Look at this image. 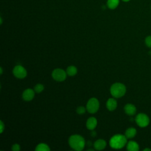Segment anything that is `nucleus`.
I'll use <instances>...</instances> for the list:
<instances>
[{"instance_id": "f257e3e1", "label": "nucleus", "mask_w": 151, "mask_h": 151, "mask_svg": "<svg viewBox=\"0 0 151 151\" xmlns=\"http://www.w3.org/2000/svg\"><path fill=\"white\" fill-rule=\"evenodd\" d=\"M68 143L71 147L77 151L82 150L85 146L84 138L78 134H74L70 137Z\"/></svg>"}, {"instance_id": "f03ea898", "label": "nucleus", "mask_w": 151, "mask_h": 151, "mask_svg": "<svg viewBox=\"0 0 151 151\" xmlns=\"http://www.w3.org/2000/svg\"><path fill=\"white\" fill-rule=\"evenodd\" d=\"M127 143L126 136L117 134L112 136L110 140V146L115 149H119L123 147Z\"/></svg>"}, {"instance_id": "7ed1b4c3", "label": "nucleus", "mask_w": 151, "mask_h": 151, "mask_svg": "<svg viewBox=\"0 0 151 151\" xmlns=\"http://www.w3.org/2000/svg\"><path fill=\"white\" fill-rule=\"evenodd\" d=\"M126 91V88L125 86L120 83H116L112 84L110 87V93L116 98H119L123 96Z\"/></svg>"}, {"instance_id": "20e7f679", "label": "nucleus", "mask_w": 151, "mask_h": 151, "mask_svg": "<svg viewBox=\"0 0 151 151\" xmlns=\"http://www.w3.org/2000/svg\"><path fill=\"white\" fill-rule=\"evenodd\" d=\"M99 108V101L96 98H91L88 100L87 105L86 109L90 113H96Z\"/></svg>"}, {"instance_id": "39448f33", "label": "nucleus", "mask_w": 151, "mask_h": 151, "mask_svg": "<svg viewBox=\"0 0 151 151\" xmlns=\"http://www.w3.org/2000/svg\"><path fill=\"white\" fill-rule=\"evenodd\" d=\"M135 121L138 126L141 127L147 126L149 123V117L144 113H139L135 118Z\"/></svg>"}, {"instance_id": "423d86ee", "label": "nucleus", "mask_w": 151, "mask_h": 151, "mask_svg": "<svg viewBox=\"0 0 151 151\" xmlns=\"http://www.w3.org/2000/svg\"><path fill=\"white\" fill-rule=\"evenodd\" d=\"M66 72L63 69L56 68L52 73V78L57 81H63L66 78Z\"/></svg>"}, {"instance_id": "0eeeda50", "label": "nucleus", "mask_w": 151, "mask_h": 151, "mask_svg": "<svg viewBox=\"0 0 151 151\" xmlns=\"http://www.w3.org/2000/svg\"><path fill=\"white\" fill-rule=\"evenodd\" d=\"M12 73L14 76L18 78H24L27 76V74L25 68L20 65L15 66L13 68Z\"/></svg>"}, {"instance_id": "6e6552de", "label": "nucleus", "mask_w": 151, "mask_h": 151, "mask_svg": "<svg viewBox=\"0 0 151 151\" xmlns=\"http://www.w3.org/2000/svg\"><path fill=\"white\" fill-rule=\"evenodd\" d=\"M35 91L31 88L25 90L22 93V99L25 101H31L33 99L35 95Z\"/></svg>"}, {"instance_id": "1a4fd4ad", "label": "nucleus", "mask_w": 151, "mask_h": 151, "mask_svg": "<svg viewBox=\"0 0 151 151\" xmlns=\"http://www.w3.org/2000/svg\"><path fill=\"white\" fill-rule=\"evenodd\" d=\"M97 121L95 117H91L87 119L86 122V127L89 130H93L97 126Z\"/></svg>"}, {"instance_id": "9d476101", "label": "nucleus", "mask_w": 151, "mask_h": 151, "mask_svg": "<svg viewBox=\"0 0 151 151\" xmlns=\"http://www.w3.org/2000/svg\"><path fill=\"white\" fill-rule=\"evenodd\" d=\"M124 111H125L126 113L128 115H130V116L134 115L136 113V107L133 104H130V103L127 104L124 106Z\"/></svg>"}, {"instance_id": "9b49d317", "label": "nucleus", "mask_w": 151, "mask_h": 151, "mask_svg": "<svg viewBox=\"0 0 151 151\" xmlns=\"http://www.w3.org/2000/svg\"><path fill=\"white\" fill-rule=\"evenodd\" d=\"M117 101L113 98H110L106 102V107L110 111L114 110L117 107Z\"/></svg>"}, {"instance_id": "f8f14e48", "label": "nucleus", "mask_w": 151, "mask_h": 151, "mask_svg": "<svg viewBox=\"0 0 151 151\" xmlns=\"http://www.w3.org/2000/svg\"><path fill=\"white\" fill-rule=\"evenodd\" d=\"M106 146V142L104 140L99 139L94 143V147L96 150H100L104 149Z\"/></svg>"}, {"instance_id": "ddd939ff", "label": "nucleus", "mask_w": 151, "mask_h": 151, "mask_svg": "<svg viewBox=\"0 0 151 151\" xmlns=\"http://www.w3.org/2000/svg\"><path fill=\"white\" fill-rule=\"evenodd\" d=\"M127 149L129 151H137L139 149V146L136 142L130 141L127 143Z\"/></svg>"}, {"instance_id": "4468645a", "label": "nucleus", "mask_w": 151, "mask_h": 151, "mask_svg": "<svg viewBox=\"0 0 151 151\" xmlns=\"http://www.w3.org/2000/svg\"><path fill=\"white\" fill-rule=\"evenodd\" d=\"M136 134V130L134 128L130 127L126 130L125 136L127 138H133Z\"/></svg>"}, {"instance_id": "2eb2a0df", "label": "nucleus", "mask_w": 151, "mask_h": 151, "mask_svg": "<svg viewBox=\"0 0 151 151\" xmlns=\"http://www.w3.org/2000/svg\"><path fill=\"white\" fill-rule=\"evenodd\" d=\"M119 4V0H107V6L111 9H115Z\"/></svg>"}, {"instance_id": "dca6fc26", "label": "nucleus", "mask_w": 151, "mask_h": 151, "mask_svg": "<svg viewBox=\"0 0 151 151\" xmlns=\"http://www.w3.org/2000/svg\"><path fill=\"white\" fill-rule=\"evenodd\" d=\"M67 74L70 76H74L77 73V68L74 65H70L67 68Z\"/></svg>"}, {"instance_id": "f3484780", "label": "nucleus", "mask_w": 151, "mask_h": 151, "mask_svg": "<svg viewBox=\"0 0 151 151\" xmlns=\"http://www.w3.org/2000/svg\"><path fill=\"white\" fill-rule=\"evenodd\" d=\"M36 151H50L49 146L45 143H40L35 147Z\"/></svg>"}, {"instance_id": "a211bd4d", "label": "nucleus", "mask_w": 151, "mask_h": 151, "mask_svg": "<svg viewBox=\"0 0 151 151\" xmlns=\"http://www.w3.org/2000/svg\"><path fill=\"white\" fill-rule=\"evenodd\" d=\"M44 86L41 84H37L35 85V86L34 87V91L37 93H41V91H43L44 90Z\"/></svg>"}, {"instance_id": "6ab92c4d", "label": "nucleus", "mask_w": 151, "mask_h": 151, "mask_svg": "<svg viewBox=\"0 0 151 151\" xmlns=\"http://www.w3.org/2000/svg\"><path fill=\"white\" fill-rule=\"evenodd\" d=\"M76 111L78 114H83L85 113L86 109L83 106H80V107H77Z\"/></svg>"}, {"instance_id": "aec40b11", "label": "nucleus", "mask_w": 151, "mask_h": 151, "mask_svg": "<svg viewBox=\"0 0 151 151\" xmlns=\"http://www.w3.org/2000/svg\"><path fill=\"white\" fill-rule=\"evenodd\" d=\"M145 43L148 47H151V36H148L146 38Z\"/></svg>"}, {"instance_id": "412c9836", "label": "nucleus", "mask_w": 151, "mask_h": 151, "mask_svg": "<svg viewBox=\"0 0 151 151\" xmlns=\"http://www.w3.org/2000/svg\"><path fill=\"white\" fill-rule=\"evenodd\" d=\"M12 150L13 151H19L20 150V146L18 144H14L12 146Z\"/></svg>"}, {"instance_id": "4be33fe9", "label": "nucleus", "mask_w": 151, "mask_h": 151, "mask_svg": "<svg viewBox=\"0 0 151 151\" xmlns=\"http://www.w3.org/2000/svg\"><path fill=\"white\" fill-rule=\"evenodd\" d=\"M5 129V125L4 124V123L2 122V121H0V130H1V133H2L4 131Z\"/></svg>"}, {"instance_id": "5701e85b", "label": "nucleus", "mask_w": 151, "mask_h": 151, "mask_svg": "<svg viewBox=\"0 0 151 151\" xmlns=\"http://www.w3.org/2000/svg\"><path fill=\"white\" fill-rule=\"evenodd\" d=\"M146 150H149V151H151V149H149V148H146V149H145L143 150V151H146Z\"/></svg>"}, {"instance_id": "b1692460", "label": "nucleus", "mask_w": 151, "mask_h": 151, "mask_svg": "<svg viewBox=\"0 0 151 151\" xmlns=\"http://www.w3.org/2000/svg\"><path fill=\"white\" fill-rule=\"evenodd\" d=\"M2 72H3L2 68V67H1V68H0V74H2Z\"/></svg>"}, {"instance_id": "393cba45", "label": "nucleus", "mask_w": 151, "mask_h": 151, "mask_svg": "<svg viewBox=\"0 0 151 151\" xmlns=\"http://www.w3.org/2000/svg\"><path fill=\"white\" fill-rule=\"evenodd\" d=\"M123 1H124V2H128V1H129L130 0H122Z\"/></svg>"}]
</instances>
